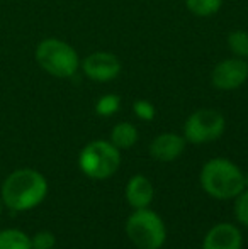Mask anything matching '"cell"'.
<instances>
[{
	"label": "cell",
	"instance_id": "44dd1931",
	"mask_svg": "<svg viewBox=\"0 0 248 249\" xmlns=\"http://www.w3.org/2000/svg\"><path fill=\"white\" fill-rule=\"evenodd\" d=\"M0 212H2V207H0Z\"/></svg>",
	"mask_w": 248,
	"mask_h": 249
},
{
	"label": "cell",
	"instance_id": "30bf717a",
	"mask_svg": "<svg viewBox=\"0 0 248 249\" xmlns=\"http://www.w3.org/2000/svg\"><path fill=\"white\" fill-rule=\"evenodd\" d=\"M186 149V138L175 134V132H165L156 136L150 144V154L153 160L170 163L175 161Z\"/></svg>",
	"mask_w": 248,
	"mask_h": 249
},
{
	"label": "cell",
	"instance_id": "d6986e66",
	"mask_svg": "<svg viewBox=\"0 0 248 249\" xmlns=\"http://www.w3.org/2000/svg\"><path fill=\"white\" fill-rule=\"evenodd\" d=\"M133 110H134L136 117L141 119V121H145V122L153 121L156 115L155 107H153L148 100H136L134 104H133Z\"/></svg>",
	"mask_w": 248,
	"mask_h": 249
},
{
	"label": "cell",
	"instance_id": "9a60e30c",
	"mask_svg": "<svg viewBox=\"0 0 248 249\" xmlns=\"http://www.w3.org/2000/svg\"><path fill=\"white\" fill-rule=\"evenodd\" d=\"M228 46L236 58H248V33L233 31L228 36Z\"/></svg>",
	"mask_w": 248,
	"mask_h": 249
},
{
	"label": "cell",
	"instance_id": "6da1fadb",
	"mask_svg": "<svg viewBox=\"0 0 248 249\" xmlns=\"http://www.w3.org/2000/svg\"><path fill=\"white\" fill-rule=\"evenodd\" d=\"M48 195V181L33 168H20L5 178L2 200L14 212H26L38 207Z\"/></svg>",
	"mask_w": 248,
	"mask_h": 249
},
{
	"label": "cell",
	"instance_id": "ac0fdd59",
	"mask_svg": "<svg viewBox=\"0 0 248 249\" xmlns=\"http://www.w3.org/2000/svg\"><path fill=\"white\" fill-rule=\"evenodd\" d=\"M57 244V237L50 231H41L31 237V248L33 249H53Z\"/></svg>",
	"mask_w": 248,
	"mask_h": 249
},
{
	"label": "cell",
	"instance_id": "5bb4252c",
	"mask_svg": "<svg viewBox=\"0 0 248 249\" xmlns=\"http://www.w3.org/2000/svg\"><path fill=\"white\" fill-rule=\"evenodd\" d=\"M187 9L197 17H211L219 12L223 0H186Z\"/></svg>",
	"mask_w": 248,
	"mask_h": 249
},
{
	"label": "cell",
	"instance_id": "277c9868",
	"mask_svg": "<svg viewBox=\"0 0 248 249\" xmlns=\"http://www.w3.org/2000/svg\"><path fill=\"white\" fill-rule=\"evenodd\" d=\"M121 164V153L111 141H92L78 154V166L92 180H107Z\"/></svg>",
	"mask_w": 248,
	"mask_h": 249
},
{
	"label": "cell",
	"instance_id": "52a82bcc",
	"mask_svg": "<svg viewBox=\"0 0 248 249\" xmlns=\"http://www.w3.org/2000/svg\"><path fill=\"white\" fill-rule=\"evenodd\" d=\"M248 63L243 58H228L214 66L211 82L219 90H236L247 82Z\"/></svg>",
	"mask_w": 248,
	"mask_h": 249
},
{
	"label": "cell",
	"instance_id": "ffe728a7",
	"mask_svg": "<svg viewBox=\"0 0 248 249\" xmlns=\"http://www.w3.org/2000/svg\"><path fill=\"white\" fill-rule=\"evenodd\" d=\"M243 183H245V188H248V171L243 173Z\"/></svg>",
	"mask_w": 248,
	"mask_h": 249
},
{
	"label": "cell",
	"instance_id": "9c48e42d",
	"mask_svg": "<svg viewBox=\"0 0 248 249\" xmlns=\"http://www.w3.org/2000/svg\"><path fill=\"white\" fill-rule=\"evenodd\" d=\"M243 237L235 224L221 222L209 229L202 241V249H242Z\"/></svg>",
	"mask_w": 248,
	"mask_h": 249
},
{
	"label": "cell",
	"instance_id": "8992f818",
	"mask_svg": "<svg viewBox=\"0 0 248 249\" xmlns=\"http://www.w3.org/2000/svg\"><path fill=\"white\" fill-rule=\"evenodd\" d=\"M226 121L214 108H199L187 117L184 124V138L192 144H206L221 138Z\"/></svg>",
	"mask_w": 248,
	"mask_h": 249
},
{
	"label": "cell",
	"instance_id": "5b68a950",
	"mask_svg": "<svg viewBox=\"0 0 248 249\" xmlns=\"http://www.w3.org/2000/svg\"><path fill=\"white\" fill-rule=\"evenodd\" d=\"M36 61L57 78H70L78 70V54L68 43L57 37L43 39L36 48Z\"/></svg>",
	"mask_w": 248,
	"mask_h": 249
},
{
	"label": "cell",
	"instance_id": "2e32d148",
	"mask_svg": "<svg viewBox=\"0 0 248 249\" xmlns=\"http://www.w3.org/2000/svg\"><path fill=\"white\" fill-rule=\"evenodd\" d=\"M121 107V99L114 93H109V95H104L102 99L97 100L95 104V112L97 115H102V117H109V115H114Z\"/></svg>",
	"mask_w": 248,
	"mask_h": 249
},
{
	"label": "cell",
	"instance_id": "ba28073f",
	"mask_svg": "<svg viewBox=\"0 0 248 249\" xmlns=\"http://www.w3.org/2000/svg\"><path fill=\"white\" fill-rule=\"evenodd\" d=\"M82 70L92 82H111L121 71V63L113 53L99 51L89 54L82 63Z\"/></svg>",
	"mask_w": 248,
	"mask_h": 249
},
{
	"label": "cell",
	"instance_id": "7c38bea8",
	"mask_svg": "<svg viewBox=\"0 0 248 249\" xmlns=\"http://www.w3.org/2000/svg\"><path fill=\"white\" fill-rule=\"evenodd\" d=\"M138 141V129L129 122H119L111 131V142L117 149H129Z\"/></svg>",
	"mask_w": 248,
	"mask_h": 249
},
{
	"label": "cell",
	"instance_id": "e0dca14e",
	"mask_svg": "<svg viewBox=\"0 0 248 249\" xmlns=\"http://www.w3.org/2000/svg\"><path fill=\"white\" fill-rule=\"evenodd\" d=\"M235 217L242 226L248 227V188L235 197Z\"/></svg>",
	"mask_w": 248,
	"mask_h": 249
},
{
	"label": "cell",
	"instance_id": "8fae6325",
	"mask_svg": "<svg viewBox=\"0 0 248 249\" xmlns=\"http://www.w3.org/2000/svg\"><path fill=\"white\" fill-rule=\"evenodd\" d=\"M155 198L153 183L143 175H134L126 185V202L133 209H148Z\"/></svg>",
	"mask_w": 248,
	"mask_h": 249
},
{
	"label": "cell",
	"instance_id": "7a4b0ae2",
	"mask_svg": "<svg viewBox=\"0 0 248 249\" xmlns=\"http://www.w3.org/2000/svg\"><path fill=\"white\" fill-rule=\"evenodd\" d=\"M199 180L202 190L216 200L235 198L245 190L243 171L226 158H214L204 163Z\"/></svg>",
	"mask_w": 248,
	"mask_h": 249
},
{
	"label": "cell",
	"instance_id": "4fadbf2b",
	"mask_svg": "<svg viewBox=\"0 0 248 249\" xmlns=\"http://www.w3.org/2000/svg\"><path fill=\"white\" fill-rule=\"evenodd\" d=\"M0 249H33L31 237L19 229L0 231Z\"/></svg>",
	"mask_w": 248,
	"mask_h": 249
},
{
	"label": "cell",
	"instance_id": "3957f363",
	"mask_svg": "<svg viewBox=\"0 0 248 249\" xmlns=\"http://www.w3.org/2000/svg\"><path fill=\"white\" fill-rule=\"evenodd\" d=\"M126 234L138 249H160L167 241L162 217L150 209H136L126 220Z\"/></svg>",
	"mask_w": 248,
	"mask_h": 249
}]
</instances>
